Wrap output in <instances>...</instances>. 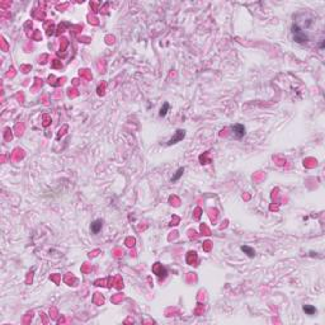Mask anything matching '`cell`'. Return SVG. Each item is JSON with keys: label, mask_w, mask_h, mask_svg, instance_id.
I'll list each match as a JSON object with an SVG mask.
<instances>
[{"label": "cell", "mask_w": 325, "mask_h": 325, "mask_svg": "<svg viewBox=\"0 0 325 325\" xmlns=\"http://www.w3.org/2000/svg\"><path fill=\"white\" fill-rule=\"evenodd\" d=\"M184 136H185V131H184V130H178L177 132H175L174 136L168 141V145L170 146V145H173V144H177V142L182 141V140L184 139Z\"/></svg>", "instance_id": "3"}, {"label": "cell", "mask_w": 325, "mask_h": 325, "mask_svg": "<svg viewBox=\"0 0 325 325\" xmlns=\"http://www.w3.org/2000/svg\"><path fill=\"white\" fill-rule=\"evenodd\" d=\"M320 48H324V41H321V43H320Z\"/></svg>", "instance_id": "9"}, {"label": "cell", "mask_w": 325, "mask_h": 325, "mask_svg": "<svg viewBox=\"0 0 325 325\" xmlns=\"http://www.w3.org/2000/svg\"><path fill=\"white\" fill-rule=\"evenodd\" d=\"M304 311L305 313L307 314V315H314V314H316L318 313V310H316V307L315 306H313V305H304Z\"/></svg>", "instance_id": "6"}, {"label": "cell", "mask_w": 325, "mask_h": 325, "mask_svg": "<svg viewBox=\"0 0 325 325\" xmlns=\"http://www.w3.org/2000/svg\"><path fill=\"white\" fill-rule=\"evenodd\" d=\"M183 173H184V168H179L178 170H177V173H175L173 177H171V183H175V182H178L179 180V178L182 177L183 175Z\"/></svg>", "instance_id": "7"}, {"label": "cell", "mask_w": 325, "mask_h": 325, "mask_svg": "<svg viewBox=\"0 0 325 325\" xmlns=\"http://www.w3.org/2000/svg\"><path fill=\"white\" fill-rule=\"evenodd\" d=\"M240 249H241L244 253H245V254L249 256V258H254V256H255V250H254L253 248L248 247V245H243Z\"/></svg>", "instance_id": "5"}, {"label": "cell", "mask_w": 325, "mask_h": 325, "mask_svg": "<svg viewBox=\"0 0 325 325\" xmlns=\"http://www.w3.org/2000/svg\"><path fill=\"white\" fill-rule=\"evenodd\" d=\"M291 33L293 36V41H296L297 43H304L309 39L307 38V34L304 32V29L301 27L297 24V23H293L292 27H291Z\"/></svg>", "instance_id": "1"}, {"label": "cell", "mask_w": 325, "mask_h": 325, "mask_svg": "<svg viewBox=\"0 0 325 325\" xmlns=\"http://www.w3.org/2000/svg\"><path fill=\"white\" fill-rule=\"evenodd\" d=\"M231 130H233V133H234L235 139H238V140L241 139V137H244V136H245V133H247L245 127H244L243 125H240V123L234 125V126L231 127Z\"/></svg>", "instance_id": "2"}, {"label": "cell", "mask_w": 325, "mask_h": 325, "mask_svg": "<svg viewBox=\"0 0 325 325\" xmlns=\"http://www.w3.org/2000/svg\"><path fill=\"white\" fill-rule=\"evenodd\" d=\"M102 227H103V221H102L100 219L94 220V221L91 222V225H90V231H91V234L97 235V234H99V231L102 230Z\"/></svg>", "instance_id": "4"}, {"label": "cell", "mask_w": 325, "mask_h": 325, "mask_svg": "<svg viewBox=\"0 0 325 325\" xmlns=\"http://www.w3.org/2000/svg\"><path fill=\"white\" fill-rule=\"evenodd\" d=\"M168 109H169V103H164V105L161 107V109H160V117H164L167 113H168Z\"/></svg>", "instance_id": "8"}]
</instances>
